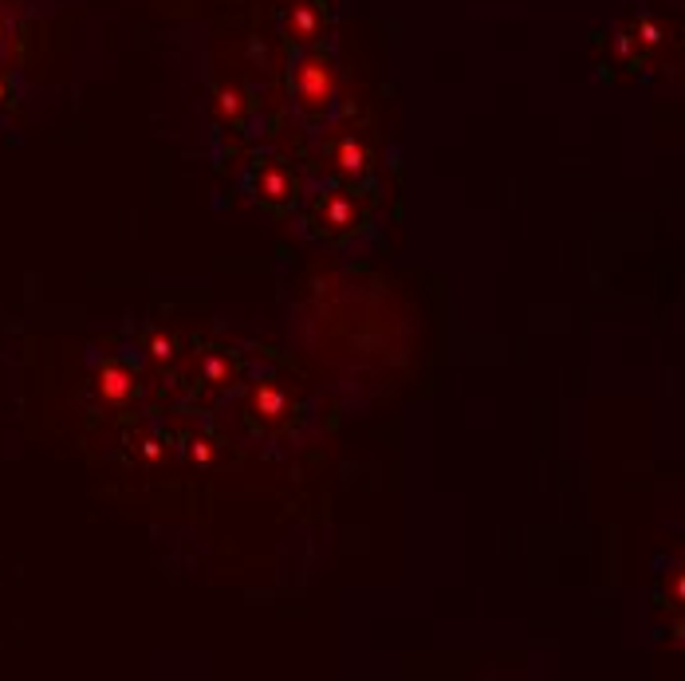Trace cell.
I'll return each instance as SVG.
<instances>
[{"instance_id":"cell-13","label":"cell","mask_w":685,"mask_h":681,"mask_svg":"<svg viewBox=\"0 0 685 681\" xmlns=\"http://www.w3.org/2000/svg\"><path fill=\"white\" fill-rule=\"evenodd\" d=\"M142 453H146L150 461H154V457H162V445H158V441H146V449H142Z\"/></svg>"},{"instance_id":"cell-4","label":"cell","mask_w":685,"mask_h":681,"mask_svg":"<svg viewBox=\"0 0 685 681\" xmlns=\"http://www.w3.org/2000/svg\"><path fill=\"white\" fill-rule=\"evenodd\" d=\"M257 193L264 197V201H288V197L295 193L292 173H284L280 166H268V170H260V178H257Z\"/></svg>"},{"instance_id":"cell-5","label":"cell","mask_w":685,"mask_h":681,"mask_svg":"<svg viewBox=\"0 0 685 681\" xmlns=\"http://www.w3.org/2000/svg\"><path fill=\"white\" fill-rule=\"evenodd\" d=\"M339 170L347 173V178L367 173V150L358 146L355 138H342V142H339Z\"/></svg>"},{"instance_id":"cell-11","label":"cell","mask_w":685,"mask_h":681,"mask_svg":"<svg viewBox=\"0 0 685 681\" xmlns=\"http://www.w3.org/2000/svg\"><path fill=\"white\" fill-rule=\"evenodd\" d=\"M189 457H193V461H201V465L213 461V449H209V441H189Z\"/></svg>"},{"instance_id":"cell-8","label":"cell","mask_w":685,"mask_h":681,"mask_svg":"<svg viewBox=\"0 0 685 681\" xmlns=\"http://www.w3.org/2000/svg\"><path fill=\"white\" fill-rule=\"evenodd\" d=\"M292 28H295V36H311V32H315V12H311V8H295Z\"/></svg>"},{"instance_id":"cell-9","label":"cell","mask_w":685,"mask_h":681,"mask_svg":"<svg viewBox=\"0 0 685 681\" xmlns=\"http://www.w3.org/2000/svg\"><path fill=\"white\" fill-rule=\"evenodd\" d=\"M205 378H209V382H225V378H229V363H225V359H217V354H213V359H205Z\"/></svg>"},{"instance_id":"cell-6","label":"cell","mask_w":685,"mask_h":681,"mask_svg":"<svg viewBox=\"0 0 685 681\" xmlns=\"http://www.w3.org/2000/svg\"><path fill=\"white\" fill-rule=\"evenodd\" d=\"M252 406H257V414H264V417H280L284 410H288V394L276 390V386H257Z\"/></svg>"},{"instance_id":"cell-1","label":"cell","mask_w":685,"mask_h":681,"mask_svg":"<svg viewBox=\"0 0 685 681\" xmlns=\"http://www.w3.org/2000/svg\"><path fill=\"white\" fill-rule=\"evenodd\" d=\"M295 91L304 98V107L319 110L335 98V75H331V67L323 60H307L300 67V75H295Z\"/></svg>"},{"instance_id":"cell-2","label":"cell","mask_w":685,"mask_h":681,"mask_svg":"<svg viewBox=\"0 0 685 681\" xmlns=\"http://www.w3.org/2000/svg\"><path fill=\"white\" fill-rule=\"evenodd\" d=\"M135 390V374L123 363H110L98 370V398L103 402H126Z\"/></svg>"},{"instance_id":"cell-10","label":"cell","mask_w":685,"mask_h":681,"mask_svg":"<svg viewBox=\"0 0 685 681\" xmlns=\"http://www.w3.org/2000/svg\"><path fill=\"white\" fill-rule=\"evenodd\" d=\"M150 354H154V359H170V354H173V343L166 339V335H154V343H150Z\"/></svg>"},{"instance_id":"cell-3","label":"cell","mask_w":685,"mask_h":681,"mask_svg":"<svg viewBox=\"0 0 685 681\" xmlns=\"http://www.w3.org/2000/svg\"><path fill=\"white\" fill-rule=\"evenodd\" d=\"M319 221L323 225H331V229H351L358 221V209H355V201L347 193H331L323 205H319Z\"/></svg>"},{"instance_id":"cell-12","label":"cell","mask_w":685,"mask_h":681,"mask_svg":"<svg viewBox=\"0 0 685 681\" xmlns=\"http://www.w3.org/2000/svg\"><path fill=\"white\" fill-rule=\"evenodd\" d=\"M642 40H646V44H658V28H654V24H642Z\"/></svg>"},{"instance_id":"cell-7","label":"cell","mask_w":685,"mask_h":681,"mask_svg":"<svg viewBox=\"0 0 685 681\" xmlns=\"http://www.w3.org/2000/svg\"><path fill=\"white\" fill-rule=\"evenodd\" d=\"M217 110L225 119H241V114H245V95H241L236 87H225L217 95Z\"/></svg>"}]
</instances>
